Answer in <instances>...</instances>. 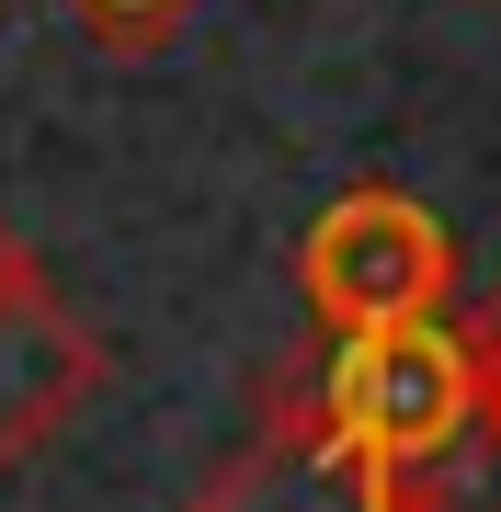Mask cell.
Here are the masks:
<instances>
[{
    "label": "cell",
    "instance_id": "cell-2",
    "mask_svg": "<svg viewBox=\"0 0 501 512\" xmlns=\"http://www.w3.org/2000/svg\"><path fill=\"white\" fill-rule=\"evenodd\" d=\"M308 387L331 399L342 433L399 478L410 456H433V444H445L467 410H479V342H467L445 308H433V319L365 330V342H331V365H319Z\"/></svg>",
    "mask_w": 501,
    "mask_h": 512
},
{
    "label": "cell",
    "instance_id": "cell-4",
    "mask_svg": "<svg viewBox=\"0 0 501 512\" xmlns=\"http://www.w3.org/2000/svg\"><path fill=\"white\" fill-rule=\"evenodd\" d=\"M103 387V342L46 296V274L23 296H0V467L46 456V433Z\"/></svg>",
    "mask_w": 501,
    "mask_h": 512
},
{
    "label": "cell",
    "instance_id": "cell-3",
    "mask_svg": "<svg viewBox=\"0 0 501 512\" xmlns=\"http://www.w3.org/2000/svg\"><path fill=\"white\" fill-rule=\"evenodd\" d=\"M194 512H399V501H388V467L331 421V399H319L308 376H285L274 399H262L251 444H228V456L205 467Z\"/></svg>",
    "mask_w": 501,
    "mask_h": 512
},
{
    "label": "cell",
    "instance_id": "cell-7",
    "mask_svg": "<svg viewBox=\"0 0 501 512\" xmlns=\"http://www.w3.org/2000/svg\"><path fill=\"white\" fill-rule=\"evenodd\" d=\"M23 285H35V251H23V228L0 217V296H23Z\"/></svg>",
    "mask_w": 501,
    "mask_h": 512
},
{
    "label": "cell",
    "instance_id": "cell-8",
    "mask_svg": "<svg viewBox=\"0 0 501 512\" xmlns=\"http://www.w3.org/2000/svg\"><path fill=\"white\" fill-rule=\"evenodd\" d=\"M467 342H479V387L501 399V308H490V319H467Z\"/></svg>",
    "mask_w": 501,
    "mask_h": 512
},
{
    "label": "cell",
    "instance_id": "cell-1",
    "mask_svg": "<svg viewBox=\"0 0 501 512\" xmlns=\"http://www.w3.org/2000/svg\"><path fill=\"white\" fill-rule=\"evenodd\" d=\"M297 285H308V319L331 330V342L433 319L456 296V228L433 217L422 194H399V183H353V194L319 205V228L297 239Z\"/></svg>",
    "mask_w": 501,
    "mask_h": 512
},
{
    "label": "cell",
    "instance_id": "cell-5",
    "mask_svg": "<svg viewBox=\"0 0 501 512\" xmlns=\"http://www.w3.org/2000/svg\"><path fill=\"white\" fill-rule=\"evenodd\" d=\"M388 501L399 512H501V399L490 387H479V410H467L433 456H410L388 478Z\"/></svg>",
    "mask_w": 501,
    "mask_h": 512
},
{
    "label": "cell",
    "instance_id": "cell-6",
    "mask_svg": "<svg viewBox=\"0 0 501 512\" xmlns=\"http://www.w3.org/2000/svg\"><path fill=\"white\" fill-rule=\"evenodd\" d=\"M46 12H69L92 46H114V57H149V46H171L183 23L205 12V0H46Z\"/></svg>",
    "mask_w": 501,
    "mask_h": 512
}]
</instances>
